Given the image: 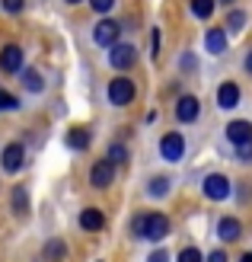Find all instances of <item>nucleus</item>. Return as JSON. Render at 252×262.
I'll return each mask as SVG.
<instances>
[{"label": "nucleus", "mask_w": 252, "mask_h": 262, "mask_svg": "<svg viewBox=\"0 0 252 262\" xmlns=\"http://www.w3.org/2000/svg\"><path fill=\"white\" fill-rule=\"evenodd\" d=\"M112 179H115V166L109 160H96L89 166V186L93 189H109Z\"/></svg>", "instance_id": "nucleus-10"}, {"label": "nucleus", "mask_w": 252, "mask_h": 262, "mask_svg": "<svg viewBox=\"0 0 252 262\" xmlns=\"http://www.w3.org/2000/svg\"><path fill=\"white\" fill-rule=\"evenodd\" d=\"M64 4H71V7H74V4H80V0H64Z\"/></svg>", "instance_id": "nucleus-33"}, {"label": "nucleus", "mask_w": 252, "mask_h": 262, "mask_svg": "<svg viewBox=\"0 0 252 262\" xmlns=\"http://www.w3.org/2000/svg\"><path fill=\"white\" fill-rule=\"evenodd\" d=\"M26 163V147L19 141H13L4 147V154H0V166H4V173H19Z\"/></svg>", "instance_id": "nucleus-9"}, {"label": "nucleus", "mask_w": 252, "mask_h": 262, "mask_svg": "<svg viewBox=\"0 0 252 262\" xmlns=\"http://www.w3.org/2000/svg\"><path fill=\"white\" fill-rule=\"evenodd\" d=\"M240 262H252V253H243V256H240Z\"/></svg>", "instance_id": "nucleus-32"}, {"label": "nucleus", "mask_w": 252, "mask_h": 262, "mask_svg": "<svg viewBox=\"0 0 252 262\" xmlns=\"http://www.w3.org/2000/svg\"><path fill=\"white\" fill-rule=\"evenodd\" d=\"M223 4H233V0H223Z\"/></svg>", "instance_id": "nucleus-34"}, {"label": "nucleus", "mask_w": 252, "mask_h": 262, "mask_svg": "<svg viewBox=\"0 0 252 262\" xmlns=\"http://www.w3.org/2000/svg\"><path fill=\"white\" fill-rule=\"evenodd\" d=\"M67 147H74V150H86L89 147V131L83 125L67 128Z\"/></svg>", "instance_id": "nucleus-16"}, {"label": "nucleus", "mask_w": 252, "mask_h": 262, "mask_svg": "<svg viewBox=\"0 0 252 262\" xmlns=\"http://www.w3.org/2000/svg\"><path fill=\"white\" fill-rule=\"evenodd\" d=\"M169 189H172V179L169 176H153L147 182V195H153V199H166Z\"/></svg>", "instance_id": "nucleus-17"}, {"label": "nucleus", "mask_w": 252, "mask_h": 262, "mask_svg": "<svg viewBox=\"0 0 252 262\" xmlns=\"http://www.w3.org/2000/svg\"><path fill=\"white\" fill-rule=\"evenodd\" d=\"M22 86L29 90V93H42L45 80H42V74H38L35 68H22Z\"/></svg>", "instance_id": "nucleus-18"}, {"label": "nucleus", "mask_w": 252, "mask_h": 262, "mask_svg": "<svg viewBox=\"0 0 252 262\" xmlns=\"http://www.w3.org/2000/svg\"><path fill=\"white\" fill-rule=\"evenodd\" d=\"M16 106H19V99L10 96L7 90H0V109H16Z\"/></svg>", "instance_id": "nucleus-28"}, {"label": "nucleus", "mask_w": 252, "mask_h": 262, "mask_svg": "<svg viewBox=\"0 0 252 262\" xmlns=\"http://www.w3.org/2000/svg\"><path fill=\"white\" fill-rule=\"evenodd\" d=\"M176 262H204V253L198 250V246H185V250L179 253V259Z\"/></svg>", "instance_id": "nucleus-24"}, {"label": "nucleus", "mask_w": 252, "mask_h": 262, "mask_svg": "<svg viewBox=\"0 0 252 262\" xmlns=\"http://www.w3.org/2000/svg\"><path fill=\"white\" fill-rule=\"evenodd\" d=\"M89 7L99 16H109V10H115V0H89Z\"/></svg>", "instance_id": "nucleus-26"}, {"label": "nucleus", "mask_w": 252, "mask_h": 262, "mask_svg": "<svg viewBox=\"0 0 252 262\" xmlns=\"http://www.w3.org/2000/svg\"><path fill=\"white\" fill-rule=\"evenodd\" d=\"M198 115H201V99L192 93H182L176 99V119L182 125H192V122H198Z\"/></svg>", "instance_id": "nucleus-8"}, {"label": "nucleus", "mask_w": 252, "mask_h": 262, "mask_svg": "<svg viewBox=\"0 0 252 262\" xmlns=\"http://www.w3.org/2000/svg\"><path fill=\"white\" fill-rule=\"evenodd\" d=\"M109 102L112 106H128V102H134V93H138V83L131 80V77H125V74H118V77H112V83H109Z\"/></svg>", "instance_id": "nucleus-2"}, {"label": "nucleus", "mask_w": 252, "mask_h": 262, "mask_svg": "<svg viewBox=\"0 0 252 262\" xmlns=\"http://www.w3.org/2000/svg\"><path fill=\"white\" fill-rule=\"evenodd\" d=\"M134 64H138V48L131 45V42H115L109 48V68L128 71V68H134Z\"/></svg>", "instance_id": "nucleus-3"}, {"label": "nucleus", "mask_w": 252, "mask_h": 262, "mask_svg": "<svg viewBox=\"0 0 252 262\" xmlns=\"http://www.w3.org/2000/svg\"><path fill=\"white\" fill-rule=\"evenodd\" d=\"M217 106H220L223 112H230V109L240 106V86H236L233 80H223V83L217 86Z\"/></svg>", "instance_id": "nucleus-12"}, {"label": "nucleus", "mask_w": 252, "mask_h": 262, "mask_svg": "<svg viewBox=\"0 0 252 262\" xmlns=\"http://www.w3.org/2000/svg\"><path fill=\"white\" fill-rule=\"evenodd\" d=\"M0 7H4V13H10V16H19L26 10V0H0Z\"/></svg>", "instance_id": "nucleus-25"}, {"label": "nucleus", "mask_w": 252, "mask_h": 262, "mask_svg": "<svg viewBox=\"0 0 252 262\" xmlns=\"http://www.w3.org/2000/svg\"><path fill=\"white\" fill-rule=\"evenodd\" d=\"M189 13L195 19H211L214 16V0H189Z\"/></svg>", "instance_id": "nucleus-19"}, {"label": "nucleus", "mask_w": 252, "mask_h": 262, "mask_svg": "<svg viewBox=\"0 0 252 262\" xmlns=\"http://www.w3.org/2000/svg\"><path fill=\"white\" fill-rule=\"evenodd\" d=\"M128 157H131V154H128V147H125V144H118V141H115L112 147H109V157H105V160H109L112 166H118V163H128Z\"/></svg>", "instance_id": "nucleus-23"}, {"label": "nucleus", "mask_w": 252, "mask_h": 262, "mask_svg": "<svg viewBox=\"0 0 252 262\" xmlns=\"http://www.w3.org/2000/svg\"><path fill=\"white\" fill-rule=\"evenodd\" d=\"M118 35H122V26H118L115 19H109V16H102L96 23V29H93V42H96L99 48H112L118 42Z\"/></svg>", "instance_id": "nucleus-6"}, {"label": "nucleus", "mask_w": 252, "mask_h": 262, "mask_svg": "<svg viewBox=\"0 0 252 262\" xmlns=\"http://www.w3.org/2000/svg\"><path fill=\"white\" fill-rule=\"evenodd\" d=\"M160 157L166 163H179L185 157V138L179 135V131H166V135L160 138Z\"/></svg>", "instance_id": "nucleus-5"}, {"label": "nucleus", "mask_w": 252, "mask_h": 262, "mask_svg": "<svg viewBox=\"0 0 252 262\" xmlns=\"http://www.w3.org/2000/svg\"><path fill=\"white\" fill-rule=\"evenodd\" d=\"M201 192L208 202H223V199H230V179L223 173H208L201 182Z\"/></svg>", "instance_id": "nucleus-4"}, {"label": "nucleus", "mask_w": 252, "mask_h": 262, "mask_svg": "<svg viewBox=\"0 0 252 262\" xmlns=\"http://www.w3.org/2000/svg\"><path fill=\"white\" fill-rule=\"evenodd\" d=\"M243 71H246V74H252V48L246 51V58H243Z\"/></svg>", "instance_id": "nucleus-31"}, {"label": "nucleus", "mask_w": 252, "mask_h": 262, "mask_svg": "<svg viewBox=\"0 0 252 262\" xmlns=\"http://www.w3.org/2000/svg\"><path fill=\"white\" fill-rule=\"evenodd\" d=\"M204 48L211 55H223V51H227V29H208L204 32Z\"/></svg>", "instance_id": "nucleus-15"}, {"label": "nucleus", "mask_w": 252, "mask_h": 262, "mask_svg": "<svg viewBox=\"0 0 252 262\" xmlns=\"http://www.w3.org/2000/svg\"><path fill=\"white\" fill-rule=\"evenodd\" d=\"M80 227L89 230V233L102 230L105 227V214L99 211V208H83V211H80Z\"/></svg>", "instance_id": "nucleus-14"}, {"label": "nucleus", "mask_w": 252, "mask_h": 262, "mask_svg": "<svg viewBox=\"0 0 252 262\" xmlns=\"http://www.w3.org/2000/svg\"><path fill=\"white\" fill-rule=\"evenodd\" d=\"M246 19H249V10H230V16H227V35L240 32L243 26H246Z\"/></svg>", "instance_id": "nucleus-21"}, {"label": "nucleus", "mask_w": 252, "mask_h": 262, "mask_svg": "<svg viewBox=\"0 0 252 262\" xmlns=\"http://www.w3.org/2000/svg\"><path fill=\"white\" fill-rule=\"evenodd\" d=\"M134 233L141 240H150V243H160L166 233H169V217L163 211H147V214H138L134 217Z\"/></svg>", "instance_id": "nucleus-1"}, {"label": "nucleus", "mask_w": 252, "mask_h": 262, "mask_svg": "<svg viewBox=\"0 0 252 262\" xmlns=\"http://www.w3.org/2000/svg\"><path fill=\"white\" fill-rule=\"evenodd\" d=\"M13 211H16L19 217H26V214H29V192H26L22 186H16V189H13Z\"/></svg>", "instance_id": "nucleus-20"}, {"label": "nucleus", "mask_w": 252, "mask_h": 262, "mask_svg": "<svg viewBox=\"0 0 252 262\" xmlns=\"http://www.w3.org/2000/svg\"><path fill=\"white\" fill-rule=\"evenodd\" d=\"M64 253H67V243H64V240H51L45 246V262H61Z\"/></svg>", "instance_id": "nucleus-22"}, {"label": "nucleus", "mask_w": 252, "mask_h": 262, "mask_svg": "<svg viewBox=\"0 0 252 262\" xmlns=\"http://www.w3.org/2000/svg\"><path fill=\"white\" fill-rule=\"evenodd\" d=\"M147 262H169V253H166V250H153Z\"/></svg>", "instance_id": "nucleus-29"}, {"label": "nucleus", "mask_w": 252, "mask_h": 262, "mask_svg": "<svg viewBox=\"0 0 252 262\" xmlns=\"http://www.w3.org/2000/svg\"><path fill=\"white\" fill-rule=\"evenodd\" d=\"M204 262H227V253H223V250H214L211 256H204Z\"/></svg>", "instance_id": "nucleus-30"}, {"label": "nucleus", "mask_w": 252, "mask_h": 262, "mask_svg": "<svg viewBox=\"0 0 252 262\" xmlns=\"http://www.w3.org/2000/svg\"><path fill=\"white\" fill-rule=\"evenodd\" d=\"M217 237L223 243H233V240H240L243 237V224L236 217H220L217 221Z\"/></svg>", "instance_id": "nucleus-13"}, {"label": "nucleus", "mask_w": 252, "mask_h": 262, "mask_svg": "<svg viewBox=\"0 0 252 262\" xmlns=\"http://www.w3.org/2000/svg\"><path fill=\"white\" fill-rule=\"evenodd\" d=\"M236 160H240V163H249V160H252V141L236 147Z\"/></svg>", "instance_id": "nucleus-27"}, {"label": "nucleus", "mask_w": 252, "mask_h": 262, "mask_svg": "<svg viewBox=\"0 0 252 262\" xmlns=\"http://www.w3.org/2000/svg\"><path fill=\"white\" fill-rule=\"evenodd\" d=\"M223 138H227L233 147H240V144H249L252 141V122L249 119H233L223 131Z\"/></svg>", "instance_id": "nucleus-11"}, {"label": "nucleus", "mask_w": 252, "mask_h": 262, "mask_svg": "<svg viewBox=\"0 0 252 262\" xmlns=\"http://www.w3.org/2000/svg\"><path fill=\"white\" fill-rule=\"evenodd\" d=\"M22 68H26V55L16 42L0 48V71L4 74H22Z\"/></svg>", "instance_id": "nucleus-7"}]
</instances>
